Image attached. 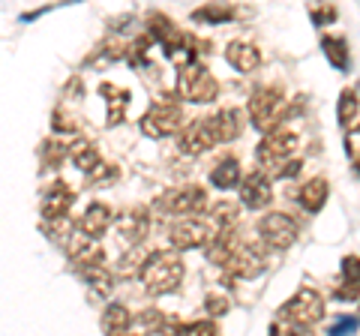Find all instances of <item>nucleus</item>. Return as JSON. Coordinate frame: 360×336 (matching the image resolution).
<instances>
[{
	"instance_id": "nucleus-20",
	"label": "nucleus",
	"mask_w": 360,
	"mask_h": 336,
	"mask_svg": "<svg viewBox=\"0 0 360 336\" xmlns=\"http://www.w3.org/2000/svg\"><path fill=\"white\" fill-rule=\"evenodd\" d=\"M297 201H300L303 210L319 214V210L324 207V201H328V181H324V177H312V181H307L300 186Z\"/></svg>"
},
{
	"instance_id": "nucleus-1",
	"label": "nucleus",
	"mask_w": 360,
	"mask_h": 336,
	"mask_svg": "<svg viewBox=\"0 0 360 336\" xmlns=\"http://www.w3.org/2000/svg\"><path fill=\"white\" fill-rule=\"evenodd\" d=\"M141 285L150 291V295H172L184 279V259L174 250H162L153 252L141 261Z\"/></svg>"
},
{
	"instance_id": "nucleus-29",
	"label": "nucleus",
	"mask_w": 360,
	"mask_h": 336,
	"mask_svg": "<svg viewBox=\"0 0 360 336\" xmlns=\"http://www.w3.org/2000/svg\"><path fill=\"white\" fill-rule=\"evenodd\" d=\"M39 153H42V165L45 168H58L63 160H66V144L60 141H45L42 148H39Z\"/></svg>"
},
{
	"instance_id": "nucleus-16",
	"label": "nucleus",
	"mask_w": 360,
	"mask_h": 336,
	"mask_svg": "<svg viewBox=\"0 0 360 336\" xmlns=\"http://www.w3.org/2000/svg\"><path fill=\"white\" fill-rule=\"evenodd\" d=\"M207 120H210V132L217 141H234L243 132V115L238 108H222Z\"/></svg>"
},
{
	"instance_id": "nucleus-18",
	"label": "nucleus",
	"mask_w": 360,
	"mask_h": 336,
	"mask_svg": "<svg viewBox=\"0 0 360 336\" xmlns=\"http://www.w3.org/2000/svg\"><path fill=\"white\" fill-rule=\"evenodd\" d=\"M108 222H111V207L108 205H103V201H94L87 210H84V217H82V222H78V231L82 234H87V238H99V234H105L108 231Z\"/></svg>"
},
{
	"instance_id": "nucleus-24",
	"label": "nucleus",
	"mask_w": 360,
	"mask_h": 336,
	"mask_svg": "<svg viewBox=\"0 0 360 336\" xmlns=\"http://www.w3.org/2000/svg\"><path fill=\"white\" fill-rule=\"evenodd\" d=\"M210 183L219 186V189L238 186V183H240V165H238V160H222V162L210 172Z\"/></svg>"
},
{
	"instance_id": "nucleus-11",
	"label": "nucleus",
	"mask_w": 360,
	"mask_h": 336,
	"mask_svg": "<svg viewBox=\"0 0 360 336\" xmlns=\"http://www.w3.org/2000/svg\"><path fill=\"white\" fill-rule=\"evenodd\" d=\"M63 250H66V255L82 267H94V264H103V246H99L94 238H87V234H82V231H72L70 234V240L63 243Z\"/></svg>"
},
{
	"instance_id": "nucleus-27",
	"label": "nucleus",
	"mask_w": 360,
	"mask_h": 336,
	"mask_svg": "<svg viewBox=\"0 0 360 336\" xmlns=\"http://www.w3.org/2000/svg\"><path fill=\"white\" fill-rule=\"evenodd\" d=\"M340 123H342V127H348V129H357V87H348V91H342Z\"/></svg>"
},
{
	"instance_id": "nucleus-7",
	"label": "nucleus",
	"mask_w": 360,
	"mask_h": 336,
	"mask_svg": "<svg viewBox=\"0 0 360 336\" xmlns=\"http://www.w3.org/2000/svg\"><path fill=\"white\" fill-rule=\"evenodd\" d=\"M180 123H184V108L174 99H162L141 117V132L148 138H165L180 129Z\"/></svg>"
},
{
	"instance_id": "nucleus-30",
	"label": "nucleus",
	"mask_w": 360,
	"mask_h": 336,
	"mask_svg": "<svg viewBox=\"0 0 360 336\" xmlns=\"http://www.w3.org/2000/svg\"><path fill=\"white\" fill-rule=\"evenodd\" d=\"M177 336H217V324L210 318L193 321V324H177Z\"/></svg>"
},
{
	"instance_id": "nucleus-3",
	"label": "nucleus",
	"mask_w": 360,
	"mask_h": 336,
	"mask_svg": "<svg viewBox=\"0 0 360 336\" xmlns=\"http://www.w3.org/2000/svg\"><path fill=\"white\" fill-rule=\"evenodd\" d=\"M300 138L295 136L291 129H276L258 144V165L270 174H283V168L295 160V150H297Z\"/></svg>"
},
{
	"instance_id": "nucleus-13",
	"label": "nucleus",
	"mask_w": 360,
	"mask_h": 336,
	"mask_svg": "<svg viewBox=\"0 0 360 336\" xmlns=\"http://www.w3.org/2000/svg\"><path fill=\"white\" fill-rule=\"evenodd\" d=\"M274 189H270V177L264 172H252L246 181L240 183V205L250 210H262L270 205Z\"/></svg>"
},
{
	"instance_id": "nucleus-36",
	"label": "nucleus",
	"mask_w": 360,
	"mask_h": 336,
	"mask_svg": "<svg viewBox=\"0 0 360 336\" xmlns=\"http://www.w3.org/2000/svg\"><path fill=\"white\" fill-rule=\"evenodd\" d=\"M288 336H312V333H309V330H295V328H291V333H288Z\"/></svg>"
},
{
	"instance_id": "nucleus-35",
	"label": "nucleus",
	"mask_w": 360,
	"mask_h": 336,
	"mask_svg": "<svg viewBox=\"0 0 360 336\" xmlns=\"http://www.w3.org/2000/svg\"><path fill=\"white\" fill-rule=\"evenodd\" d=\"M348 153H352V162L357 165V129H352V138H348Z\"/></svg>"
},
{
	"instance_id": "nucleus-2",
	"label": "nucleus",
	"mask_w": 360,
	"mask_h": 336,
	"mask_svg": "<svg viewBox=\"0 0 360 336\" xmlns=\"http://www.w3.org/2000/svg\"><path fill=\"white\" fill-rule=\"evenodd\" d=\"M276 316H279V321L291 324L295 330H309L312 324H319L324 318V300L319 291L300 288L288 304H283V309H279Z\"/></svg>"
},
{
	"instance_id": "nucleus-19",
	"label": "nucleus",
	"mask_w": 360,
	"mask_h": 336,
	"mask_svg": "<svg viewBox=\"0 0 360 336\" xmlns=\"http://www.w3.org/2000/svg\"><path fill=\"white\" fill-rule=\"evenodd\" d=\"M225 60L240 72H252L255 66L262 63V54H258V49L252 46V42L234 39V42H229V49H225Z\"/></svg>"
},
{
	"instance_id": "nucleus-32",
	"label": "nucleus",
	"mask_w": 360,
	"mask_h": 336,
	"mask_svg": "<svg viewBox=\"0 0 360 336\" xmlns=\"http://www.w3.org/2000/svg\"><path fill=\"white\" fill-rule=\"evenodd\" d=\"M354 330H357V318L352 316V318H340V321H336L330 328V336H352Z\"/></svg>"
},
{
	"instance_id": "nucleus-17",
	"label": "nucleus",
	"mask_w": 360,
	"mask_h": 336,
	"mask_svg": "<svg viewBox=\"0 0 360 336\" xmlns=\"http://www.w3.org/2000/svg\"><path fill=\"white\" fill-rule=\"evenodd\" d=\"M240 217V205H234V201H217V205L210 207V214H207V228H210V238L213 234H229L234 231V222H238Z\"/></svg>"
},
{
	"instance_id": "nucleus-25",
	"label": "nucleus",
	"mask_w": 360,
	"mask_h": 336,
	"mask_svg": "<svg viewBox=\"0 0 360 336\" xmlns=\"http://www.w3.org/2000/svg\"><path fill=\"white\" fill-rule=\"evenodd\" d=\"M99 93L108 99V123H120L123 108H127V103H129V93L120 91V87H115V84H103Z\"/></svg>"
},
{
	"instance_id": "nucleus-28",
	"label": "nucleus",
	"mask_w": 360,
	"mask_h": 336,
	"mask_svg": "<svg viewBox=\"0 0 360 336\" xmlns=\"http://www.w3.org/2000/svg\"><path fill=\"white\" fill-rule=\"evenodd\" d=\"M324 54L330 58L333 66H340V70H345L348 66V46H345V39L342 37H324Z\"/></svg>"
},
{
	"instance_id": "nucleus-8",
	"label": "nucleus",
	"mask_w": 360,
	"mask_h": 336,
	"mask_svg": "<svg viewBox=\"0 0 360 336\" xmlns=\"http://www.w3.org/2000/svg\"><path fill=\"white\" fill-rule=\"evenodd\" d=\"M297 222L291 219L288 214H267L262 222H258V234H262V240L267 246H274V250H288L291 243L297 240Z\"/></svg>"
},
{
	"instance_id": "nucleus-26",
	"label": "nucleus",
	"mask_w": 360,
	"mask_h": 336,
	"mask_svg": "<svg viewBox=\"0 0 360 336\" xmlns=\"http://www.w3.org/2000/svg\"><path fill=\"white\" fill-rule=\"evenodd\" d=\"M82 276H84V283L94 288V291H99V295H108L111 288H115V276H111V271L105 264H94V267H84L82 271Z\"/></svg>"
},
{
	"instance_id": "nucleus-21",
	"label": "nucleus",
	"mask_w": 360,
	"mask_h": 336,
	"mask_svg": "<svg viewBox=\"0 0 360 336\" xmlns=\"http://www.w3.org/2000/svg\"><path fill=\"white\" fill-rule=\"evenodd\" d=\"M105 333L108 336H129V328H132V316H129V309L123 306V304H111L105 309Z\"/></svg>"
},
{
	"instance_id": "nucleus-10",
	"label": "nucleus",
	"mask_w": 360,
	"mask_h": 336,
	"mask_svg": "<svg viewBox=\"0 0 360 336\" xmlns=\"http://www.w3.org/2000/svg\"><path fill=\"white\" fill-rule=\"evenodd\" d=\"M213 144H217V138H213V132H210V120L186 123V127L180 129V136H177V148H180V153H186V156L207 153Z\"/></svg>"
},
{
	"instance_id": "nucleus-9",
	"label": "nucleus",
	"mask_w": 360,
	"mask_h": 336,
	"mask_svg": "<svg viewBox=\"0 0 360 336\" xmlns=\"http://www.w3.org/2000/svg\"><path fill=\"white\" fill-rule=\"evenodd\" d=\"M205 205H207V193L193 183L172 189V193H165L160 198V207L165 214H198V210H205Z\"/></svg>"
},
{
	"instance_id": "nucleus-12",
	"label": "nucleus",
	"mask_w": 360,
	"mask_h": 336,
	"mask_svg": "<svg viewBox=\"0 0 360 336\" xmlns=\"http://www.w3.org/2000/svg\"><path fill=\"white\" fill-rule=\"evenodd\" d=\"M72 201H75V193H72V189L66 186L63 181H54L49 189H45V195H42V201H39L42 219H45V222H51V219L66 217V210L72 207Z\"/></svg>"
},
{
	"instance_id": "nucleus-6",
	"label": "nucleus",
	"mask_w": 360,
	"mask_h": 336,
	"mask_svg": "<svg viewBox=\"0 0 360 336\" xmlns=\"http://www.w3.org/2000/svg\"><path fill=\"white\" fill-rule=\"evenodd\" d=\"M225 267V283L229 279H255L264 273L267 267V255L262 246H252V243H238L234 246V252L229 255V261L222 264Z\"/></svg>"
},
{
	"instance_id": "nucleus-14",
	"label": "nucleus",
	"mask_w": 360,
	"mask_h": 336,
	"mask_svg": "<svg viewBox=\"0 0 360 336\" xmlns=\"http://www.w3.org/2000/svg\"><path fill=\"white\" fill-rule=\"evenodd\" d=\"M168 238H172L174 250H195V246H205L210 240V228L201 219H184L168 231Z\"/></svg>"
},
{
	"instance_id": "nucleus-5",
	"label": "nucleus",
	"mask_w": 360,
	"mask_h": 336,
	"mask_svg": "<svg viewBox=\"0 0 360 336\" xmlns=\"http://www.w3.org/2000/svg\"><path fill=\"white\" fill-rule=\"evenodd\" d=\"M283 105H285V96H283V87L279 84H264V87H258V91H252V96H250L252 127L274 129L279 117H283Z\"/></svg>"
},
{
	"instance_id": "nucleus-15",
	"label": "nucleus",
	"mask_w": 360,
	"mask_h": 336,
	"mask_svg": "<svg viewBox=\"0 0 360 336\" xmlns=\"http://www.w3.org/2000/svg\"><path fill=\"white\" fill-rule=\"evenodd\" d=\"M150 231V219H148V210H129V214H123L117 219V234L123 238L127 246H139L144 238H148Z\"/></svg>"
},
{
	"instance_id": "nucleus-23",
	"label": "nucleus",
	"mask_w": 360,
	"mask_h": 336,
	"mask_svg": "<svg viewBox=\"0 0 360 336\" xmlns=\"http://www.w3.org/2000/svg\"><path fill=\"white\" fill-rule=\"evenodd\" d=\"M70 156H72V162L82 168V172H87V174H94L96 168L103 165V160H99V150H96L94 141H78V144H72Z\"/></svg>"
},
{
	"instance_id": "nucleus-22",
	"label": "nucleus",
	"mask_w": 360,
	"mask_h": 336,
	"mask_svg": "<svg viewBox=\"0 0 360 336\" xmlns=\"http://www.w3.org/2000/svg\"><path fill=\"white\" fill-rule=\"evenodd\" d=\"M234 246H238V238H234V231H229V234H213V238L205 243V250H207V259L213 264H225L229 255L234 252Z\"/></svg>"
},
{
	"instance_id": "nucleus-4",
	"label": "nucleus",
	"mask_w": 360,
	"mask_h": 336,
	"mask_svg": "<svg viewBox=\"0 0 360 336\" xmlns=\"http://www.w3.org/2000/svg\"><path fill=\"white\" fill-rule=\"evenodd\" d=\"M177 91L184 99H189V103H213L219 93V84H217V78H213L210 70H205L198 60H193V63L180 66Z\"/></svg>"
},
{
	"instance_id": "nucleus-31",
	"label": "nucleus",
	"mask_w": 360,
	"mask_h": 336,
	"mask_svg": "<svg viewBox=\"0 0 360 336\" xmlns=\"http://www.w3.org/2000/svg\"><path fill=\"white\" fill-rule=\"evenodd\" d=\"M234 13L229 6H205V9H195L193 13V18L195 21H213V25H217V21H229Z\"/></svg>"
},
{
	"instance_id": "nucleus-34",
	"label": "nucleus",
	"mask_w": 360,
	"mask_h": 336,
	"mask_svg": "<svg viewBox=\"0 0 360 336\" xmlns=\"http://www.w3.org/2000/svg\"><path fill=\"white\" fill-rule=\"evenodd\" d=\"M78 123H75V117H70L66 111H58L54 115V129H75Z\"/></svg>"
},
{
	"instance_id": "nucleus-33",
	"label": "nucleus",
	"mask_w": 360,
	"mask_h": 336,
	"mask_svg": "<svg viewBox=\"0 0 360 336\" xmlns=\"http://www.w3.org/2000/svg\"><path fill=\"white\" fill-rule=\"evenodd\" d=\"M225 309H229V297H219V295L207 297V312L210 316H219V312H225Z\"/></svg>"
}]
</instances>
